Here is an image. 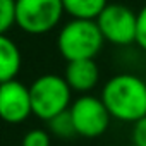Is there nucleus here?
Listing matches in <instances>:
<instances>
[{
    "label": "nucleus",
    "mask_w": 146,
    "mask_h": 146,
    "mask_svg": "<svg viewBox=\"0 0 146 146\" xmlns=\"http://www.w3.org/2000/svg\"><path fill=\"white\" fill-rule=\"evenodd\" d=\"M102 102L110 117L122 122H137L146 117V83L134 74L110 78L102 90Z\"/></svg>",
    "instance_id": "1"
},
{
    "label": "nucleus",
    "mask_w": 146,
    "mask_h": 146,
    "mask_svg": "<svg viewBox=\"0 0 146 146\" xmlns=\"http://www.w3.org/2000/svg\"><path fill=\"white\" fill-rule=\"evenodd\" d=\"M103 36L95 21L72 19L65 23L57 36V48L67 60L95 58L103 48Z\"/></svg>",
    "instance_id": "2"
},
{
    "label": "nucleus",
    "mask_w": 146,
    "mask_h": 146,
    "mask_svg": "<svg viewBox=\"0 0 146 146\" xmlns=\"http://www.w3.org/2000/svg\"><path fill=\"white\" fill-rule=\"evenodd\" d=\"M33 113L48 122L55 115L69 110L72 103V90L58 74H41L29 86Z\"/></svg>",
    "instance_id": "3"
},
{
    "label": "nucleus",
    "mask_w": 146,
    "mask_h": 146,
    "mask_svg": "<svg viewBox=\"0 0 146 146\" xmlns=\"http://www.w3.org/2000/svg\"><path fill=\"white\" fill-rule=\"evenodd\" d=\"M62 0H16V26L28 35H45L62 21Z\"/></svg>",
    "instance_id": "4"
},
{
    "label": "nucleus",
    "mask_w": 146,
    "mask_h": 146,
    "mask_svg": "<svg viewBox=\"0 0 146 146\" xmlns=\"http://www.w3.org/2000/svg\"><path fill=\"white\" fill-rule=\"evenodd\" d=\"M96 26L103 40L113 45H131L136 43L137 14L124 4H108L102 14L96 17Z\"/></svg>",
    "instance_id": "5"
},
{
    "label": "nucleus",
    "mask_w": 146,
    "mask_h": 146,
    "mask_svg": "<svg viewBox=\"0 0 146 146\" xmlns=\"http://www.w3.org/2000/svg\"><path fill=\"white\" fill-rule=\"evenodd\" d=\"M69 113L72 117L78 136L83 137L102 136L112 119L102 98H96L93 95H81L79 98H76L69 107Z\"/></svg>",
    "instance_id": "6"
},
{
    "label": "nucleus",
    "mask_w": 146,
    "mask_h": 146,
    "mask_svg": "<svg viewBox=\"0 0 146 146\" xmlns=\"http://www.w3.org/2000/svg\"><path fill=\"white\" fill-rule=\"evenodd\" d=\"M33 113L29 86L17 79L0 84V119L7 124H21Z\"/></svg>",
    "instance_id": "7"
},
{
    "label": "nucleus",
    "mask_w": 146,
    "mask_h": 146,
    "mask_svg": "<svg viewBox=\"0 0 146 146\" xmlns=\"http://www.w3.org/2000/svg\"><path fill=\"white\" fill-rule=\"evenodd\" d=\"M64 79L67 81L72 91L81 95H90V91L100 81V69L95 58L72 60V62H67Z\"/></svg>",
    "instance_id": "8"
},
{
    "label": "nucleus",
    "mask_w": 146,
    "mask_h": 146,
    "mask_svg": "<svg viewBox=\"0 0 146 146\" xmlns=\"http://www.w3.org/2000/svg\"><path fill=\"white\" fill-rule=\"evenodd\" d=\"M23 65L19 46L7 35H0V84L16 79Z\"/></svg>",
    "instance_id": "9"
},
{
    "label": "nucleus",
    "mask_w": 146,
    "mask_h": 146,
    "mask_svg": "<svg viewBox=\"0 0 146 146\" xmlns=\"http://www.w3.org/2000/svg\"><path fill=\"white\" fill-rule=\"evenodd\" d=\"M64 12L72 19L96 21L102 11L108 5V0H62Z\"/></svg>",
    "instance_id": "10"
},
{
    "label": "nucleus",
    "mask_w": 146,
    "mask_h": 146,
    "mask_svg": "<svg viewBox=\"0 0 146 146\" xmlns=\"http://www.w3.org/2000/svg\"><path fill=\"white\" fill-rule=\"evenodd\" d=\"M48 131L57 136V137H64V139H69L72 136H78L76 132V127H74V122H72V117L69 113V110L55 115L53 119H50L48 122Z\"/></svg>",
    "instance_id": "11"
},
{
    "label": "nucleus",
    "mask_w": 146,
    "mask_h": 146,
    "mask_svg": "<svg viewBox=\"0 0 146 146\" xmlns=\"http://www.w3.org/2000/svg\"><path fill=\"white\" fill-rule=\"evenodd\" d=\"M16 24V0H0V35Z\"/></svg>",
    "instance_id": "12"
},
{
    "label": "nucleus",
    "mask_w": 146,
    "mask_h": 146,
    "mask_svg": "<svg viewBox=\"0 0 146 146\" xmlns=\"http://www.w3.org/2000/svg\"><path fill=\"white\" fill-rule=\"evenodd\" d=\"M21 146H50V132L45 129H33L24 134Z\"/></svg>",
    "instance_id": "13"
},
{
    "label": "nucleus",
    "mask_w": 146,
    "mask_h": 146,
    "mask_svg": "<svg viewBox=\"0 0 146 146\" xmlns=\"http://www.w3.org/2000/svg\"><path fill=\"white\" fill-rule=\"evenodd\" d=\"M136 43L146 52V5L137 12V28H136Z\"/></svg>",
    "instance_id": "14"
},
{
    "label": "nucleus",
    "mask_w": 146,
    "mask_h": 146,
    "mask_svg": "<svg viewBox=\"0 0 146 146\" xmlns=\"http://www.w3.org/2000/svg\"><path fill=\"white\" fill-rule=\"evenodd\" d=\"M132 144H136V146H146V117H143L141 120L134 122Z\"/></svg>",
    "instance_id": "15"
},
{
    "label": "nucleus",
    "mask_w": 146,
    "mask_h": 146,
    "mask_svg": "<svg viewBox=\"0 0 146 146\" xmlns=\"http://www.w3.org/2000/svg\"><path fill=\"white\" fill-rule=\"evenodd\" d=\"M129 146H136V144H129Z\"/></svg>",
    "instance_id": "16"
}]
</instances>
